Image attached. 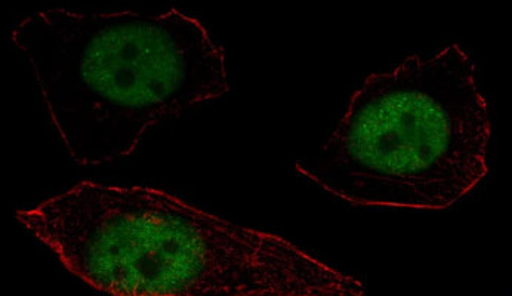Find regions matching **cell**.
<instances>
[{
  "label": "cell",
  "instance_id": "cell-1",
  "mask_svg": "<svg viewBox=\"0 0 512 296\" xmlns=\"http://www.w3.org/2000/svg\"><path fill=\"white\" fill-rule=\"evenodd\" d=\"M15 218L70 273L113 295L366 294L283 237L156 188L83 181Z\"/></svg>",
  "mask_w": 512,
  "mask_h": 296
},
{
  "label": "cell",
  "instance_id": "cell-2",
  "mask_svg": "<svg viewBox=\"0 0 512 296\" xmlns=\"http://www.w3.org/2000/svg\"><path fill=\"white\" fill-rule=\"evenodd\" d=\"M11 39L83 166L129 156L157 123L230 91L224 49L178 9H46L24 17Z\"/></svg>",
  "mask_w": 512,
  "mask_h": 296
},
{
  "label": "cell",
  "instance_id": "cell-3",
  "mask_svg": "<svg viewBox=\"0 0 512 296\" xmlns=\"http://www.w3.org/2000/svg\"><path fill=\"white\" fill-rule=\"evenodd\" d=\"M490 135L476 64L450 45L370 74L329 140L295 168L350 205L439 211L486 178Z\"/></svg>",
  "mask_w": 512,
  "mask_h": 296
}]
</instances>
